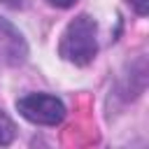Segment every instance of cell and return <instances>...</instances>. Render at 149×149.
I'll return each instance as SVG.
<instances>
[{"instance_id": "6da1fadb", "label": "cell", "mask_w": 149, "mask_h": 149, "mask_svg": "<svg viewBox=\"0 0 149 149\" xmlns=\"http://www.w3.org/2000/svg\"><path fill=\"white\" fill-rule=\"evenodd\" d=\"M95 35H98L95 21L86 14L77 16L68 23V28L61 37V44H58V54L74 65H88L98 51Z\"/></svg>"}, {"instance_id": "7a4b0ae2", "label": "cell", "mask_w": 149, "mask_h": 149, "mask_svg": "<svg viewBox=\"0 0 149 149\" xmlns=\"http://www.w3.org/2000/svg\"><path fill=\"white\" fill-rule=\"evenodd\" d=\"M16 109L23 119L40 126H56L65 119V105L49 93H30L16 100Z\"/></svg>"}, {"instance_id": "3957f363", "label": "cell", "mask_w": 149, "mask_h": 149, "mask_svg": "<svg viewBox=\"0 0 149 149\" xmlns=\"http://www.w3.org/2000/svg\"><path fill=\"white\" fill-rule=\"evenodd\" d=\"M14 140V123L12 119L0 109V144H9Z\"/></svg>"}, {"instance_id": "277c9868", "label": "cell", "mask_w": 149, "mask_h": 149, "mask_svg": "<svg viewBox=\"0 0 149 149\" xmlns=\"http://www.w3.org/2000/svg\"><path fill=\"white\" fill-rule=\"evenodd\" d=\"M130 5H133V7H135V12H137V14H142V16H144V14H147V9H149V0H130Z\"/></svg>"}, {"instance_id": "5b68a950", "label": "cell", "mask_w": 149, "mask_h": 149, "mask_svg": "<svg viewBox=\"0 0 149 149\" xmlns=\"http://www.w3.org/2000/svg\"><path fill=\"white\" fill-rule=\"evenodd\" d=\"M51 5H56V7H72L77 0H49Z\"/></svg>"}]
</instances>
